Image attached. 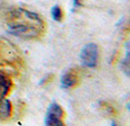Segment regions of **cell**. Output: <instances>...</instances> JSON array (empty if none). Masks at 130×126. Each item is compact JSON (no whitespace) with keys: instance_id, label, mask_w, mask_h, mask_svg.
I'll return each mask as SVG.
<instances>
[{"instance_id":"7","label":"cell","mask_w":130,"mask_h":126,"mask_svg":"<svg viewBox=\"0 0 130 126\" xmlns=\"http://www.w3.org/2000/svg\"><path fill=\"white\" fill-rule=\"evenodd\" d=\"M51 16H52V18H53V20L61 21L62 18H63V13H62L61 7H59L58 5L52 7L51 8Z\"/></svg>"},{"instance_id":"5","label":"cell","mask_w":130,"mask_h":126,"mask_svg":"<svg viewBox=\"0 0 130 126\" xmlns=\"http://www.w3.org/2000/svg\"><path fill=\"white\" fill-rule=\"evenodd\" d=\"M80 81V74L77 69H70L61 77V87L63 89H70L76 87Z\"/></svg>"},{"instance_id":"4","label":"cell","mask_w":130,"mask_h":126,"mask_svg":"<svg viewBox=\"0 0 130 126\" xmlns=\"http://www.w3.org/2000/svg\"><path fill=\"white\" fill-rule=\"evenodd\" d=\"M64 112L62 107L57 103H52L49 106L45 116V125L47 126H62L64 125Z\"/></svg>"},{"instance_id":"9","label":"cell","mask_w":130,"mask_h":126,"mask_svg":"<svg viewBox=\"0 0 130 126\" xmlns=\"http://www.w3.org/2000/svg\"><path fill=\"white\" fill-rule=\"evenodd\" d=\"M72 4H74L75 8H78L82 6V0H72Z\"/></svg>"},{"instance_id":"10","label":"cell","mask_w":130,"mask_h":126,"mask_svg":"<svg viewBox=\"0 0 130 126\" xmlns=\"http://www.w3.org/2000/svg\"><path fill=\"white\" fill-rule=\"evenodd\" d=\"M127 107H128V109H129V110H130V103H129V104H128V106H127Z\"/></svg>"},{"instance_id":"11","label":"cell","mask_w":130,"mask_h":126,"mask_svg":"<svg viewBox=\"0 0 130 126\" xmlns=\"http://www.w3.org/2000/svg\"><path fill=\"white\" fill-rule=\"evenodd\" d=\"M128 26H129V28H130V21H129V25Z\"/></svg>"},{"instance_id":"8","label":"cell","mask_w":130,"mask_h":126,"mask_svg":"<svg viewBox=\"0 0 130 126\" xmlns=\"http://www.w3.org/2000/svg\"><path fill=\"white\" fill-rule=\"evenodd\" d=\"M100 106H101V108L104 110L105 114H109V115H112V116L117 115L116 108H114L112 105H110L109 103H104V101H102V103H100Z\"/></svg>"},{"instance_id":"6","label":"cell","mask_w":130,"mask_h":126,"mask_svg":"<svg viewBox=\"0 0 130 126\" xmlns=\"http://www.w3.org/2000/svg\"><path fill=\"white\" fill-rule=\"evenodd\" d=\"M122 71L128 77H130V42L126 44V56L121 64Z\"/></svg>"},{"instance_id":"2","label":"cell","mask_w":130,"mask_h":126,"mask_svg":"<svg viewBox=\"0 0 130 126\" xmlns=\"http://www.w3.org/2000/svg\"><path fill=\"white\" fill-rule=\"evenodd\" d=\"M7 32L23 39H37L45 32V21L36 13L24 8H12L4 17Z\"/></svg>"},{"instance_id":"1","label":"cell","mask_w":130,"mask_h":126,"mask_svg":"<svg viewBox=\"0 0 130 126\" xmlns=\"http://www.w3.org/2000/svg\"><path fill=\"white\" fill-rule=\"evenodd\" d=\"M24 70L21 52L9 41L0 37V120H8L14 114V105L9 99L15 81Z\"/></svg>"},{"instance_id":"3","label":"cell","mask_w":130,"mask_h":126,"mask_svg":"<svg viewBox=\"0 0 130 126\" xmlns=\"http://www.w3.org/2000/svg\"><path fill=\"white\" fill-rule=\"evenodd\" d=\"M80 61L84 66L93 69L99 62V47L96 44L88 43L80 51Z\"/></svg>"}]
</instances>
